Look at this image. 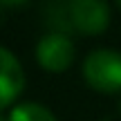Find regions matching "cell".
<instances>
[{
	"label": "cell",
	"mask_w": 121,
	"mask_h": 121,
	"mask_svg": "<svg viewBox=\"0 0 121 121\" xmlns=\"http://www.w3.org/2000/svg\"><path fill=\"white\" fill-rule=\"evenodd\" d=\"M83 78L94 92L119 94L121 92V52L101 47L90 52L83 60Z\"/></svg>",
	"instance_id": "cell-1"
},
{
	"label": "cell",
	"mask_w": 121,
	"mask_h": 121,
	"mask_svg": "<svg viewBox=\"0 0 121 121\" xmlns=\"http://www.w3.org/2000/svg\"><path fill=\"white\" fill-rule=\"evenodd\" d=\"M76 58V47L65 31H49L36 43V60L45 72L63 74L72 67Z\"/></svg>",
	"instance_id": "cell-2"
},
{
	"label": "cell",
	"mask_w": 121,
	"mask_h": 121,
	"mask_svg": "<svg viewBox=\"0 0 121 121\" xmlns=\"http://www.w3.org/2000/svg\"><path fill=\"white\" fill-rule=\"evenodd\" d=\"M69 25L83 36H99L110 27V4L101 0H74L67 4Z\"/></svg>",
	"instance_id": "cell-3"
},
{
	"label": "cell",
	"mask_w": 121,
	"mask_h": 121,
	"mask_svg": "<svg viewBox=\"0 0 121 121\" xmlns=\"http://www.w3.org/2000/svg\"><path fill=\"white\" fill-rule=\"evenodd\" d=\"M25 90V69L16 54L0 45V110L16 103Z\"/></svg>",
	"instance_id": "cell-4"
},
{
	"label": "cell",
	"mask_w": 121,
	"mask_h": 121,
	"mask_svg": "<svg viewBox=\"0 0 121 121\" xmlns=\"http://www.w3.org/2000/svg\"><path fill=\"white\" fill-rule=\"evenodd\" d=\"M9 121H58V119L47 105L36 103V101H25V103H18L16 108H11Z\"/></svg>",
	"instance_id": "cell-5"
},
{
	"label": "cell",
	"mask_w": 121,
	"mask_h": 121,
	"mask_svg": "<svg viewBox=\"0 0 121 121\" xmlns=\"http://www.w3.org/2000/svg\"><path fill=\"white\" fill-rule=\"evenodd\" d=\"M11 7H22L20 2H0V22H2V18H4V11H7V9H11Z\"/></svg>",
	"instance_id": "cell-6"
},
{
	"label": "cell",
	"mask_w": 121,
	"mask_h": 121,
	"mask_svg": "<svg viewBox=\"0 0 121 121\" xmlns=\"http://www.w3.org/2000/svg\"><path fill=\"white\" fill-rule=\"evenodd\" d=\"M117 7H119V11H121V0H119V2H117Z\"/></svg>",
	"instance_id": "cell-7"
},
{
	"label": "cell",
	"mask_w": 121,
	"mask_h": 121,
	"mask_svg": "<svg viewBox=\"0 0 121 121\" xmlns=\"http://www.w3.org/2000/svg\"><path fill=\"white\" fill-rule=\"evenodd\" d=\"M119 112H121V99H119Z\"/></svg>",
	"instance_id": "cell-8"
},
{
	"label": "cell",
	"mask_w": 121,
	"mask_h": 121,
	"mask_svg": "<svg viewBox=\"0 0 121 121\" xmlns=\"http://www.w3.org/2000/svg\"><path fill=\"white\" fill-rule=\"evenodd\" d=\"M0 121H9V119H4V117H0Z\"/></svg>",
	"instance_id": "cell-9"
}]
</instances>
